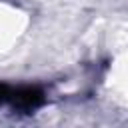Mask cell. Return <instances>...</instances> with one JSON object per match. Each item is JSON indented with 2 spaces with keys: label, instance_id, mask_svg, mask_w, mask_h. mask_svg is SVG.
<instances>
[{
  "label": "cell",
  "instance_id": "6da1fadb",
  "mask_svg": "<svg viewBox=\"0 0 128 128\" xmlns=\"http://www.w3.org/2000/svg\"><path fill=\"white\" fill-rule=\"evenodd\" d=\"M44 102V94L38 88L32 86H8V84H0V106L8 104L16 110H34Z\"/></svg>",
  "mask_w": 128,
  "mask_h": 128
}]
</instances>
